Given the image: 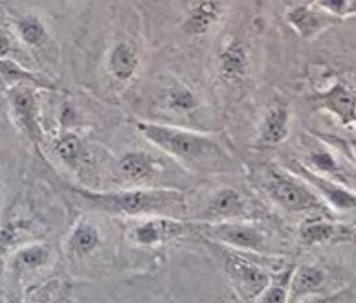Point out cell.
Returning a JSON list of instances; mask_svg holds the SVG:
<instances>
[{"instance_id": "obj_7", "label": "cell", "mask_w": 356, "mask_h": 303, "mask_svg": "<svg viewBox=\"0 0 356 303\" xmlns=\"http://www.w3.org/2000/svg\"><path fill=\"white\" fill-rule=\"evenodd\" d=\"M37 86L17 85L8 88V103H10L11 116L17 127L24 132V137L35 147H41L44 141V129H42L41 105L37 98Z\"/></svg>"}, {"instance_id": "obj_8", "label": "cell", "mask_w": 356, "mask_h": 303, "mask_svg": "<svg viewBox=\"0 0 356 303\" xmlns=\"http://www.w3.org/2000/svg\"><path fill=\"white\" fill-rule=\"evenodd\" d=\"M252 202L237 187H220L208 199L206 206L197 213V222L248 221L252 217Z\"/></svg>"}, {"instance_id": "obj_3", "label": "cell", "mask_w": 356, "mask_h": 303, "mask_svg": "<svg viewBox=\"0 0 356 303\" xmlns=\"http://www.w3.org/2000/svg\"><path fill=\"white\" fill-rule=\"evenodd\" d=\"M206 242L213 248V254L220 261L222 272L229 279L232 287L239 293L241 298L250 303L263 293V288L268 285L277 270L286 267V263L277 256L241 252V250L222 247L219 242Z\"/></svg>"}, {"instance_id": "obj_29", "label": "cell", "mask_w": 356, "mask_h": 303, "mask_svg": "<svg viewBox=\"0 0 356 303\" xmlns=\"http://www.w3.org/2000/svg\"><path fill=\"white\" fill-rule=\"evenodd\" d=\"M296 2H298V4H307V6L314 4V0H296Z\"/></svg>"}, {"instance_id": "obj_28", "label": "cell", "mask_w": 356, "mask_h": 303, "mask_svg": "<svg viewBox=\"0 0 356 303\" xmlns=\"http://www.w3.org/2000/svg\"><path fill=\"white\" fill-rule=\"evenodd\" d=\"M19 42L15 33L6 30L4 26H0V57H8V59H15L19 54Z\"/></svg>"}, {"instance_id": "obj_21", "label": "cell", "mask_w": 356, "mask_h": 303, "mask_svg": "<svg viewBox=\"0 0 356 303\" xmlns=\"http://www.w3.org/2000/svg\"><path fill=\"white\" fill-rule=\"evenodd\" d=\"M349 238V228H343L341 224L323 217L307 219L298 230V239L305 247H314V244H323V242L338 241L341 238Z\"/></svg>"}, {"instance_id": "obj_14", "label": "cell", "mask_w": 356, "mask_h": 303, "mask_svg": "<svg viewBox=\"0 0 356 303\" xmlns=\"http://www.w3.org/2000/svg\"><path fill=\"white\" fill-rule=\"evenodd\" d=\"M118 171L131 186H149L160 171V162L145 151H129L118 158Z\"/></svg>"}, {"instance_id": "obj_27", "label": "cell", "mask_w": 356, "mask_h": 303, "mask_svg": "<svg viewBox=\"0 0 356 303\" xmlns=\"http://www.w3.org/2000/svg\"><path fill=\"white\" fill-rule=\"evenodd\" d=\"M316 10L323 11L332 19H341V17H347L353 11V0H314Z\"/></svg>"}, {"instance_id": "obj_4", "label": "cell", "mask_w": 356, "mask_h": 303, "mask_svg": "<svg viewBox=\"0 0 356 303\" xmlns=\"http://www.w3.org/2000/svg\"><path fill=\"white\" fill-rule=\"evenodd\" d=\"M254 177L266 197L285 212L318 213V215L327 212L325 202L316 195L314 189L303 178L283 167H261Z\"/></svg>"}, {"instance_id": "obj_11", "label": "cell", "mask_w": 356, "mask_h": 303, "mask_svg": "<svg viewBox=\"0 0 356 303\" xmlns=\"http://www.w3.org/2000/svg\"><path fill=\"white\" fill-rule=\"evenodd\" d=\"M217 68L220 79L229 85L243 83L250 74V54L245 40L234 37L224 42L217 59Z\"/></svg>"}, {"instance_id": "obj_19", "label": "cell", "mask_w": 356, "mask_h": 303, "mask_svg": "<svg viewBox=\"0 0 356 303\" xmlns=\"http://www.w3.org/2000/svg\"><path fill=\"white\" fill-rule=\"evenodd\" d=\"M290 134V111L286 105H272L266 109L261 120L255 146L272 147L280 146Z\"/></svg>"}, {"instance_id": "obj_6", "label": "cell", "mask_w": 356, "mask_h": 303, "mask_svg": "<svg viewBox=\"0 0 356 303\" xmlns=\"http://www.w3.org/2000/svg\"><path fill=\"white\" fill-rule=\"evenodd\" d=\"M125 235L134 247L156 248L175 239L195 235V222L171 215H149L133 219Z\"/></svg>"}, {"instance_id": "obj_22", "label": "cell", "mask_w": 356, "mask_h": 303, "mask_svg": "<svg viewBox=\"0 0 356 303\" xmlns=\"http://www.w3.org/2000/svg\"><path fill=\"white\" fill-rule=\"evenodd\" d=\"M0 79L8 88L17 85H31L41 91H56L54 85L48 83L44 77L28 70L17 59H8V57H0Z\"/></svg>"}, {"instance_id": "obj_12", "label": "cell", "mask_w": 356, "mask_h": 303, "mask_svg": "<svg viewBox=\"0 0 356 303\" xmlns=\"http://www.w3.org/2000/svg\"><path fill=\"white\" fill-rule=\"evenodd\" d=\"M142 65V57H140V50L134 45L133 40L122 39L114 42L111 46V50L105 59V66L111 77L118 83H129L133 81L134 76L140 70Z\"/></svg>"}, {"instance_id": "obj_23", "label": "cell", "mask_w": 356, "mask_h": 303, "mask_svg": "<svg viewBox=\"0 0 356 303\" xmlns=\"http://www.w3.org/2000/svg\"><path fill=\"white\" fill-rule=\"evenodd\" d=\"M17 39L28 48H39L48 40V28L37 13H22L13 22Z\"/></svg>"}, {"instance_id": "obj_17", "label": "cell", "mask_w": 356, "mask_h": 303, "mask_svg": "<svg viewBox=\"0 0 356 303\" xmlns=\"http://www.w3.org/2000/svg\"><path fill=\"white\" fill-rule=\"evenodd\" d=\"M286 22L303 40H311L332 24V17L316 10L314 6L296 4L286 11Z\"/></svg>"}, {"instance_id": "obj_13", "label": "cell", "mask_w": 356, "mask_h": 303, "mask_svg": "<svg viewBox=\"0 0 356 303\" xmlns=\"http://www.w3.org/2000/svg\"><path fill=\"white\" fill-rule=\"evenodd\" d=\"M329 281V274L316 263L294 267L289 288V303H303L307 298L320 294Z\"/></svg>"}, {"instance_id": "obj_10", "label": "cell", "mask_w": 356, "mask_h": 303, "mask_svg": "<svg viewBox=\"0 0 356 303\" xmlns=\"http://www.w3.org/2000/svg\"><path fill=\"white\" fill-rule=\"evenodd\" d=\"M103 242V232L97 222L88 217L77 219L65 239V254L68 259L79 261L99 250Z\"/></svg>"}, {"instance_id": "obj_31", "label": "cell", "mask_w": 356, "mask_h": 303, "mask_svg": "<svg viewBox=\"0 0 356 303\" xmlns=\"http://www.w3.org/2000/svg\"><path fill=\"white\" fill-rule=\"evenodd\" d=\"M349 238H356V226L349 228Z\"/></svg>"}, {"instance_id": "obj_15", "label": "cell", "mask_w": 356, "mask_h": 303, "mask_svg": "<svg viewBox=\"0 0 356 303\" xmlns=\"http://www.w3.org/2000/svg\"><path fill=\"white\" fill-rule=\"evenodd\" d=\"M318 103L343 125H356V91L346 83L336 81L318 96Z\"/></svg>"}, {"instance_id": "obj_20", "label": "cell", "mask_w": 356, "mask_h": 303, "mask_svg": "<svg viewBox=\"0 0 356 303\" xmlns=\"http://www.w3.org/2000/svg\"><path fill=\"white\" fill-rule=\"evenodd\" d=\"M162 107L168 109L173 114H180V116H189L200 109V100L195 94L191 86H188L184 81L171 79L165 83L162 88Z\"/></svg>"}, {"instance_id": "obj_1", "label": "cell", "mask_w": 356, "mask_h": 303, "mask_svg": "<svg viewBox=\"0 0 356 303\" xmlns=\"http://www.w3.org/2000/svg\"><path fill=\"white\" fill-rule=\"evenodd\" d=\"M134 127L149 143H153L160 151L180 162L189 171H241L239 160L211 134L149 120H136Z\"/></svg>"}, {"instance_id": "obj_2", "label": "cell", "mask_w": 356, "mask_h": 303, "mask_svg": "<svg viewBox=\"0 0 356 303\" xmlns=\"http://www.w3.org/2000/svg\"><path fill=\"white\" fill-rule=\"evenodd\" d=\"M70 192L90 210L116 217L140 219L149 215H178L186 212L188 199L180 189L171 187H129L120 192H94L72 186Z\"/></svg>"}, {"instance_id": "obj_18", "label": "cell", "mask_w": 356, "mask_h": 303, "mask_svg": "<svg viewBox=\"0 0 356 303\" xmlns=\"http://www.w3.org/2000/svg\"><path fill=\"white\" fill-rule=\"evenodd\" d=\"M220 15H222L220 0H197L184 19L182 31L189 37L208 36L219 24Z\"/></svg>"}, {"instance_id": "obj_9", "label": "cell", "mask_w": 356, "mask_h": 303, "mask_svg": "<svg viewBox=\"0 0 356 303\" xmlns=\"http://www.w3.org/2000/svg\"><path fill=\"white\" fill-rule=\"evenodd\" d=\"M296 175L303 178L314 189L316 195L325 202L327 208H331L338 213L356 210V189H351L334 178L311 171L309 167L301 166V164L298 166Z\"/></svg>"}, {"instance_id": "obj_30", "label": "cell", "mask_w": 356, "mask_h": 303, "mask_svg": "<svg viewBox=\"0 0 356 303\" xmlns=\"http://www.w3.org/2000/svg\"><path fill=\"white\" fill-rule=\"evenodd\" d=\"M24 303H42L41 298H28Z\"/></svg>"}, {"instance_id": "obj_24", "label": "cell", "mask_w": 356, "mask_h": 303, "mask_svg": "<svg viewBox=\"0 0 356 303\" xmlns=\"http://www.w3.org/2000/svg\"><path fill=\"white\" fill-rule=\"evenodd\" d=\"M294 272V265H286L272 276L270 283L263 288V293L252 303H289L290 279Z\"/></svg>"}, {"instance_id": "obj_16", "label": "cell", "mask_w": 356, "mask_h": 303, "mask_svg": "<svg viewBox=\"0 0 356 303\" xmlns=\"http://www.w3.org/2000/svg\"><path fill=\"white\" fill-rule=\"evenodd\" d=\"M54 259V250L48 242L28 241L22 242L11 252L10 267L17 276L39 272L46 268Z\"/></svg>"}, {"instance_id": "obj_26", "label": "cell", "mask_w": 356, "mask_h": 303, "mask_svg": "<svg viewBox=\"0 0 356 303\" xmlns=\"http://www.w3.org/2000/svg\"><path fill=\"white\" fill-rule=\"evenodd\" d=\"M28 228L21 221H6L0 224V259L11 256L19 244H22V235Z\"/></svg>"}, {"instance_id": "obj_5", "label": "cell", "mask_w": 356, "mask_h": 303, "mask_svg": "<svg viewBox=\"0 0 356 303\" xmlns=\"http://www.w3.org/2000/svg\"><path fill=\"white\" fill-rule=\"evenodd\" d=\"M195 222V235L206 241L219 242L222 247L241 252L275 256L272 248V235L255 221H222V222Z\"/></svg>"}, {"instance_id": "obj_25", "label": "cell", "mask_w": 356, "mask_h": 303, "mask_svg": "<svg viewBox=\"0 0 356 303\" xmlns=\"http://www.w3.org/2000/svg\"><path fill=\"white\" fill-rule=\"evenodd\" d=\"M54 151H56L57 158L68 166H74L83 158V153H85V146H83L81 138L74 134V132H63L54 140L51 143Z\"/></svg>"}]
</instances>
